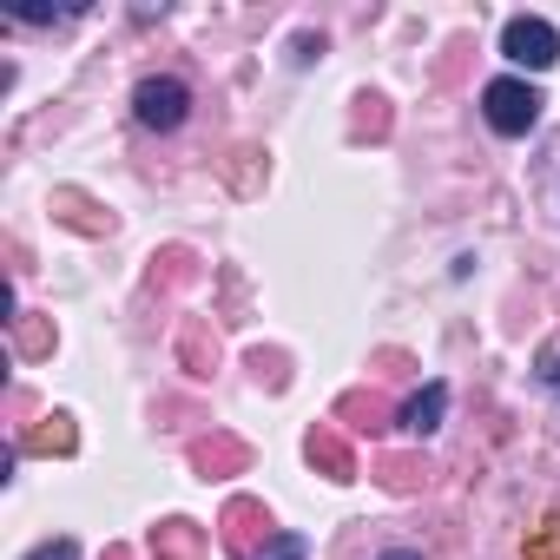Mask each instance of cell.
I'll return each mask as SVG.
<instances>
[{
    "label": "cell",
    "mask_w": 560,
    "mask_h": 560,
    "mask_svg": "<svg viewBox=\"0 0 560 560\" xmlns=\"http://www.w3.org/2000/svg\"><path fill=\"white\" fill-rule=\"evenodd\" d=\"M481 113H488V126H494L501 139H521V132H534V119H540V93H534L527 80H488V86H481Z\"/></svg>",
    "instance_id": "cell-1"
},
{
    "label": "cell",
    "mask_w": 560,
    "mask_h": 560,
    "mask_svg": "<svg viewBox=\"0 0 560 560\" xmlns=\"http://www.w3.org/2000/svg\"><path fill=\"white\" fill-rule=\"evenodd\" d=\"M501 54H508L514 67H527V73H547V67L560 60V34H553L540 14H514V21L501 27Z\"/></svg>",
    "instance_id": "cell-2"
},
{
    "label": "cell",
    "mask_w": 560,
    "mask_h": 560,
    "mask_svg": "<svg viewBox=\"0 0 560 560\" xmlns=\"http://www.w3.org/2000/svg\"><path fill=\"white\" fill-rule=\"evenodd\" d=\"M132 113H139V126H152V132H172V126H185V113H191V93H185V80H139V93H132Z\"/></svg>",
    "instance_id": "cell-3"
},
{
    "label": "cell",
    "mask_w": 560,
    "mask_h": 560,
    "mask_svg": "<svg viewBox=\"0 0 560 560\" xmlns=\"http://www.w3.org/2000/svg\"><path fill=\"white\" fill-rule=\"evenodd\" d=\"M442 409H448V389H442V383H429L422 396H409V402H402V429H409V435H435V429H442Z\"/></svg>",
    "instance_id": "cell-4"
},
{
    "label": "cell",
    "mask_w": 560,
    "mask_h": 560,
    "mask_svg": "<svg viewBox=\"0 0 560 560\" xmlns=\"http://www.w3.org/2000/svg\"><path fill=\"white\" fill-rule=\"evenodd\" d=\"M257 560H311V547H304V534H277V540H264Z\"/></svg>",
    "instance_id": "cell-5"
},
{
    "label": "cell",
    "mask_w": 560,
    "mask_h": 560,
    "mask_svg": "<svg viewBox=\"0 0 560 560\" xmlns=\"http://www.w3.org/2000/svg\"><path fill=\"white\" fill-rule=\"evenodd\" d=\"M34 560H73V540H54V547H40Z\"/></svg>",
    "instance_id": "cell-6"
},
{
    "label": "cell",
    "mask_w": 560,
    "mask_h": 560,
    "mask_svg": "<svg viewBox=\"0 0 560 560\" xmlns=\"http://www.w3.org/2000/svg\"><path fill=\"white\" fill-rule=\"evenodd\" d=\"M383 560H422V553H409V547H396V553H383Z\"/></svg>",
    "instance_id": "cell-7"
}]
</instances>
